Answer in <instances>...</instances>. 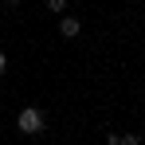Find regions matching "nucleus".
Returning <instances> with one entry per match:
<instances>
[{
    "label": "nucleus",
    "instance_id": "1",
    "mask_svg": "<svg viewBox=\"0 0 145 145\" xmlns=\"http://www.w3.org/2000/svg\"><path fill=\"white\" fill-rule=\"evenodd\" d=\"M16 125H20V133H43V125H47V118H43V110L39 106H24L20 110V118H16Z\"/></svg>",
    "mask_w": 145,
    "mask_h": 145
},
{
    "label": "nucleus",
    "instance_id": "2",
    "mask_svg": "<svg viewBox=\"0 0 145 145\" xmlns=\"http://www.w3.org/2000/svg\"><path fill=\"white\" fill-rule=\"evenodd\" d=\"M59 35H63V39H74V35H82V24H78L74 16H63V20H59Z\"/></svg>",
    "mask_w": 145,
    "mask_h": 145
},
{
    "label": "nucleus",
    "instance_id": "3",
    "mask_svg": "<svg viewBox=\"0 0 145 145\" xmlns=\"http://www.w3.org/2000/svg\"><path fill=\"white\" fill-rule=\"evenodd\" d=\"M47 12H55V16H63V12H67V0H47Z\"/></svg>",
    "mask_w": 145,
    "mask_h": 145
},
{
    "label": "nucleus",
    "instance_id": "4",
    "mask_svg": "<svg viewBox=\"0 0 145 145\" xmlns=\"http://www.w3.org/2000/svg\"><path fill=\"white\" fill-rule=\"evenodd\" d=\"M118 145H141L137 133H118Z\"/></svg>",
    "mask_w": 145,
    "mask_h": 145
},
{
    "label": "nucleus",
    "instance_id": "5",
    "mask_svg": "<svg viewBox=\"0 0 145 145\" xmlns=\"http://www.w3.org/2000/svg\"><path fill=\"white\" fill-rule=\"evenodd\" d=\"M8 71V55H4V51H0V74Z\"/></svg>",
    "mask_w": 145,
    "mask_h": 145
},
{
    "label": "nucleus",
    "instance_id": "6",
    "mask_svg": "<svg viewBox=\"0 0 145 145\" xmlns=\"http://www.w3.org/2000/svg\"><path fill=\"white\" fill-rule=\"evenodd\" d=\"M67 145H71V141H67Z\"/></svg>",
    "mask_w": 145,
    "mask_h": 145
}]
</instances>
